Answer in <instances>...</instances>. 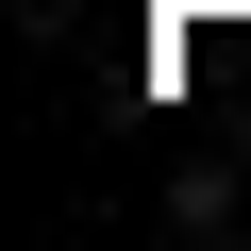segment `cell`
<instances>
[{
    "label": "cell",
    "mask_w": 251,
    "mask_h": 251,
    "mask_svg": "<svg viewBox=\"0 0 251 251\" xmlns=\"http://www.w3.org/2000/svg\"><path fill=\"white\" fill-rule=\"evenodd\" d=\"M168 234H184V251H218V234H251V168H218V151H184V168H168Z\"/></svg>",
    "instance_id": "6da1fadb"
}]
</instances>
